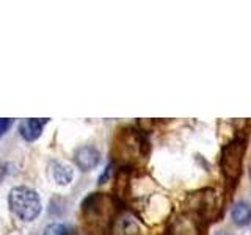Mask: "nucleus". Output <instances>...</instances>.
Listing matches in <instances>:
<instances>
[{
  "label": "nucleus",
  "mask_w": 251,
  "mask_h": 235,
  "mask_svg": "<svg viewBox=\"0 0 251 235\" xmlns=\"http://www.w3.org/2000/svg\"><path fill=\"white\" fill-rule=\"evenodd\" d=\"M231 218L235 226H240V227L248 226L251 223V204H248L245 201L237 202L232 207Z\"/></svg>",
  "instance_id": "obj_8"
},
{
  "label": "nucleus",
  "mask_w": 251,
  "mask_h": 235,
  "mask_svg": "<svg viewBox=\"0 0 251 235\" xmlns=\"http://www.w3.org/2000/svg\"><path fill=\"white\" fill-rule=\"evenodd\" d=\"M11 125H13V119H10V118H2L0 119V138L5 135Z\"/></svg>",
  "instance_id": "obj_11"
},
{
  "label": "nucleus",
  "mask_w": 251,
  "mask_h": 235,
  "mask_svg": "<svg viewBox=\"0 0 251 235\" xmlns=\"http://www.w3.org/2000/svg\"><path fill=\"white\" fill-rule=\"evenodd\" d=\"M115 231L120 235H135L138 234V224L133 218L123 216L116 221Z\"/></svg>",
  "instance_id": "obj_9"
},
{
  "label": "nucleus",
  "mask_w": 251,
  "mask_h": 235,
  "mask_svg": "<svg viewBox=\"0 0 251 235\" xmlns=\"http://www.w3.org/2000/svg\"><path fill=\"white\" fill-rule=\"evenodd\" d=\"M43 235H73V232H71V229L66 224L52 223V224H49L46 227Z\"/></svg>",
  "instance_id": "obj_10"
},
{
  "label": "nucleus",
  "mask_w": 251,
  "mask_h": 235,
  "mask_svg": "<svg viewBox=\"0 0 251 235\" xmlns=\"http://www.w3.org/2000/svg\"><path fill=\"white\" fill-rule=\"evenodd\" d=\"M217 235H229V234H227V232H223V231H222V232H217Z\"/></svg>",
  "instance_id": "obj_14"
},
{
  "label": "nucleus",
  "mask_w": 251,
  "mask_h": 235,
  "mask_svg": "<svg viewBox=\"0 0 251 235\" xmlns=\"http://www.w3.org/2000/svg\"><path fill=\"white\" fill-rule=\"evenodd\" d=\"M49 169H50V176L55 180V184L61 185V187H66L73 182V177H74V172L71 169L68 164H63L60 162H50L49 164Z\"/></svg>",
  "instance_id": "obj_7"
},
{
  "label": "nucleus",
  "mask_w": 251,
  "mask_h": 235,
  "mask_svg": "<svg viewBox=\"0 0 251 235\" xmlns=\"http://www.w3.org/2000/svg\"><path fill=\"white\" fill-rule=\"evenodd\" d=\"M74 162L80 171H91L99 164L100 154L96 147L93 146H82L78 147L74 154Z\"/></svg>",
  "instance_id": "obj_5"
},
{
  "label": "nucleus",
  "mask_w": 251,
  "mask_h": 235,
  "mask_svg": "<svg viewBox=\"0 0 251 235\" xmlns=\"http://www.w3.org/2000/svg\"><path fill=\"white\" fill-rule=\"evenodd\" d=\"M243 154H245V143H243L242 140H235L223 147L222 159H220V166H222L226 177L235 180L240 176Z\"/></svg>",
  "instance_id": "obj_3"
},
{
  "label": "nucleus",
  "mask_w": 251,
  "mask_h": 235,
  "mask_svg": "<svg viewBox=\"0 0 251 235\" xmlns=\"http://www.w3.org/2000/svg\"><path fill=\"white\" fill-rule=\"evenodd\" d=\"M112 172H113V164L110 163L108 166L105 168V171H104V174H102L100 177H99V185H102V184H105L107 180H108V177L112 176Z\"/></svg>",
  "instance_id": "obj_12"
},
{
  "label": "nucleus",
  "mask_w": 251,
  "mask_h": 235,
  "mask_svg": "<svg viewBox=\"0 0 251 235\" xmlns=\"http://www.w3.org/2000/svg\"><path fill=\"white\" fill-rule=\"evenodd\" d=\"M82 212L85 221L91 223V226H100L113 213V199L104 194L93 193L83 201Z\"/></svg>",
  "instance_id": "obj_2"
},
{
  "label": "nucleus",
  "mask_w": 251,
  "mask_h": 235,
  "mask_svg": "<svg viewBox=\"0 0 251 235\" xmlns=\"http://www.w3.org/2000/svg\"><path fill=\"white\" fill-rule=\"evenodd\" d=\"M8 204L13 213L22 221H33L41 213V199L39 194L28 187H14L8 194Z\"/></svg>",
  "instance_id": "obj_1"
},
{
  "label": "nucleus",
  "mask_w": 251,
  "mask_h": 235,
  "mask_svg": "<svg viewBox=\"0 0 251 235\" xmlns=\"http://www.w3.org/2000/svg\"><path fill=\"white\" fill-rule=\"evenodd\" d=\"M3 176H5V166H3L2 163H0V180L3 179Z\"/></svg>",
  "instance_id": "obj_13"
},
{
  "label": "nucleus",
  "mask_w": 251,
  "mask_h": 235,
  "mask_svg": "<svg viewBox=\"0 0 251 235\" xmlns=\"http://www.w3.org/2000/svg\"><path fill=\"white\" fill-rule=\"evenodd\" d=\"M49 122V118H43V119H35V118H31V119H27L21 124V135L24 140L27 141H35L41 137L43 133V129L44 125Z\"/></svg>",
  "instance_id": "obj_6"
},
{
  "label": "nucleus",
  "mask_w": 251,
  "mask_h": 235,
  "mask_svg": "<svg viewBox=\"0 0 251 235\" xmlns=\"http://www.w3.org/2000/svg\"><path fill=\"white\" fill-rule=\"evenodd\" d=\"M190 209L204 219H212L222 209V201L215 190H204L190 194Z\"/></svg>",
  "instance_id": "obj_4"
}]
</instances>
